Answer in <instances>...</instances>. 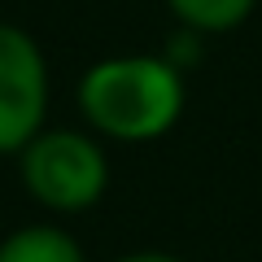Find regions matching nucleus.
<instances>
[{
  "instance_id": "f257e3e1",
  "label": "nucleus",
  "mask_w": 262,
  "mask_h": 262,
  "mask_svg": "<svg viewBox=\"0 0 262 262\" xmlns=\"http://www.w3.org/2000/svg\"><path fill=\"white\" fill-rule=\"evenodd\" d=\"M75 105L101 140L153 144L184 118L188 83L166 53H110L79 75Z\"/></svg>"
},
{
  "instance_id": "f03ea898",
  "label": "nucleus",
  "mask_w": 262,
  "mask_h": 262,
  "mask_svg": "<svg viewBox=\"0 0 262 262\" xmlns=\"http://www.w3.org/2000/svg\"><path fill=\"white\" fill-rule=\"evenodd\" d=\"M18 179L44 214L70 219L101 206L110 192V153L88 127H39L18 149Z\"/></svg>"
},
{
  "instance_id": "7ed1b4c3",
  "label": "nucleus",
  "mask_w": 262,
  "mask_h": 262,
  "mask_svg": "<svg viewBox=\"0 0 262 262\" xmlns=\"http://www.w3.org/2000/svg\"><path fill=\"white\" fill-rule=\"evenodd\" d=\"M53 75L39 39L27 27L0 18V158H18V149L48 127Z\"/></svg>"
},
{
  "instance_id": "20e7f679",
  "label": "nucleus",
  "mask_w": 262,
  "mask_h": 262,
  "mask_svg": "<svg viewBox=\"0 0 262 262\" xmlns=\"http://www.w3.org/2000/svg\"><path fill=\"white\" fill-rule=\"evenodd\" d=\"M0 262H88V249L61 223H22L0 236Z\"/></svg>"
},
{
  "instance_id": "39448f33",
  "label": "nucleus",
  "mask_w": 262,
  "mask_h": 262,
  "mask_svg": "<svg viewBox=\"0 0 262 262\" xmlns=\"http://www.w3.org/2000/svg\"><path fill=\"white\" fill-rule=\"evenodd\" d=\"M175 27H188L196 35H227V31H241L253 18L258 0H166Z\"/></svg>"
},
{
  "instance_id": "423d86ee",
  "label": "nucleus",
  "mask_w": 262,
  "mask_h": 262,
  "mask_svg": "<svg viewBox=\"0 0 262 262\" xmlns=\"http://www.w3.org/2000/svg\"><path fill=\"white\" fill-rule=\"evenodd\" d=\"M110 262H184L179 253H166V249H131V253H118Z\"/></svg>"
}]
</instances>
